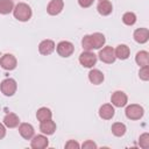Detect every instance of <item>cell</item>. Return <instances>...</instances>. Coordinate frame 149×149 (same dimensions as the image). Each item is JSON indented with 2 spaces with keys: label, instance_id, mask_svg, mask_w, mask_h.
Masks as SVG:
<instances>
[{
  "label": "cell",
  "instance_id": "obj_28",
  "mask_svg": "<svg viewBox=\"0 0 149 149\" xmlns=\"http://www.w3.org/2000/svg\"><path fill=\"white\" fill-rule=\"evenodd\" d=\"M139 77H140L142 80H144V81L149 80V68H148V65L141 66V69H140V71H139Z\"/></svg>",
  "mask_w": 149,
  "mask_h": 149
},
{
  "label": "cell",
  "instance_id": "obj_23",
  "mask_svg": "<svg viewBox=\"0 0 149 149\" xmlns=\"http://www.w3.org/2000/svg\"><path fill=\"white\" fill-rule=\"evenodd\" d=\"M111 130H112V133H113L114 136L121 137V136H123L126 134L127 128H126V125L125 123H122V122H115V123L112 125Z\"/></svg>",
  "mask_w": 149,
  "mask_h": 149
},
{
  "label": "cell",
  "instance_id": "obj_24",
  "mask_svg": "<svg viewBox=\"0 0 149 149\" xmlns=\"http://www.w3.org/2000/svg\"><path fill=\"white\" fill-rule=\"evenodd\" d=\"M14 9V2L13 0H0V14L6 15L13 12Z\"/></svg>",
  "mask_w": 149,
  "mask_h": 149
},
{
  "label": "cell",
  "instance_id": "obj_33",
  "mask_svg": "<svg viewBox=\"0 0 149 149\" xmlns=\"http://www.w3.org/2000/svg\"><path fill=\"white\" fill-rule=\"evenodd\" d=\"M99 1H104V0H99Z\"/></svg>",
  "mask_w": 149,
  "mask_h": 149
},
{
  "label": "cell",
  "instance_id": "obj_6",
  "mask_svg": "<svg viewBox=\"0 0 149 149\" xmlns=\"http://www.w3.org/2000/svg\"><path fill=\"white\" fill-rule=\"evenodd\" d=\"M99 58L101 62L106 63V64H112L115 62L116 57H115V52H114V49L112 47H105L102 49H100L99 51Z\"/></svg>",
  "mask_w": 149,
  "mask_h": 149
},
{
  "label": "cell",
  "instance_id": "obj_15",
  "mask_svg": "<svg viewBox=\"0 0 149 149\" xmlns=\"http://www.w3.org/2000/svg\"><path fill=\"white\" fill-rule=\"evenodd\" d=\"M97 10L100 15L102 16H107L112 13L113 10V5L109 0H104V1H99L98 6H97Z\"/></svg>",
  "mask_w": 149,
  "mask_h": 149
},
{
  "label": "cell",
  "instance_id": "obj_14",
  "mask_svg": "<svg viewBox=\"0 0 149 149\" xmlns=\"http://www.w3.org/2000/svg\"><path fill=\"white\" fill-rule=\"evenodd\" d=\"M114 107L111 104H105L99 108V116L104 120H111L114 116Z\"/></svg>",
  "mask_w": 149,
  "mask_h": 149
},
{
  "label": "cell",
  "instance_id": "obj_26",
  "mask_svg": "<svg viewBox=\"0 0 149 149\" xmlns=\"http://www.w3.org/2000/svg\"><path fill=\"white\" fill-rule=\"evenodd\" d=\"M139 146L142 149H148L149 148V134L148 133H143L142 135H140Z\"/></svg>",
  "mask_w": 149,
  "mask_h": 149
},
{
  "label": "cell",
  "instance_id": "obj_25",
  "mask_svg": "<svg viewBox=\"0 0 149 149\" xmlns=\"http://www.w3.org/2000/svg\"><path fill=\"white\" fill-rule=\"evenodd\" d=\"M122 22L126 26H133L136 22V15L133 12H126L122 15Z\"/></svg>",
  "mask_w": 149,
  "mask_h": 149
},
{
  "label": "cell",
  "instance_id": "obj_31",
  "mask_svg": "<svg viewBox=\"0 0 149 149\" xmlns=\"http://www.w3.org/2000/svg\"><path fill=\"white\" fill-rule=\"evenodd\" d=\"M93 1H94V0H78V3H79V6L83 7V8H88V7L92 6Z\"/></svg>",
  "mask_w": 149,
  "mask_h": 149
},
{
  "label": "cell",
  "instance_id": "obj_29",
  "mask_svg": "<svg viewBox=\"0 0 149 149\" xmlns=\"http://www.w3.org/2000/svg\"><path fill=\"white\" fill-rule=\"evenodd\" d=\"M79 143L74 140H69L66 143H65V148L66 149H79Z\"/></svg>",
  "mask_w": 149,
  "mask_h": 149
},
{
  "label": "cell",
  "instance_id": "obj_18",
  "mask_svg": "<svg viewBox=\"0 0 149 149\" xmlns=\"http://www.w3.org/2000/svg\"><path fill=\"white\" fill-rule=\"evenodd\" d=\"M20 123V119L15 113H7L3 116V125L8 128H15Z\"/></svg>",
  "mask_w": 149,
  "mask_h": 149
},
{
  "label": "cell",
  "instance_id": "obj_22",
  "mask_svg": "<svg viewBox=\"0 0 149 149\" xmlns=\"http://www.w3.org/2000/svg\"><path fill=\"white\" fill-rule=\"evenodd\" d=\"M52 116V112L48 108V107H41L37 112H36V119L42 122V121H45V120H50Z\"/></svg>",
  "mask_w": 149,
  "mask_h": 149
},
{
  "label": "cell",
  "instance_id": "obj_3",
  "mask_svg": "<svg viewBox=\"0 0 149 149\" xmlns=\"http://www.w3.org/2000/svg\"><path fill=\"white\" fill-rule=\"evenodd\" d=\"M17 84L13 78H6L0 84V90L6 97H12L16 92Z\"/></svg>",
  "mask_w": 149,
  "mask_h": 149
},
{
  "label": "cell",
  "instance_id": "obj_32",
  "mask_svg": "<svg viewBox=\"0 0 149 149\" xmlns=\"http://www.w3.org/2000/svg\"><path fill=\"white\" fill-rule=\"evenodd\" d=\"M6 136V128H5V125L0 123V140L3 139Z\"/></svg>",
  "mask_w": 149,
  "mask_h": 149
},
{
  "label": "cell",
  "instance_id": "obj_1",
  "mask_svg": "<svg viewBox=\"0 0 149 149\" xmlns=\"http://www.w3.org/2000/svg\"><path fill=\"white\" fill-rule=\"evenodd\" d=\"M13 14L16 20H19L21 22H26L31 17L33 12H31V8L29 5H27L24 2H19L13 9Z\"/></svg>",
  "mask_w": 149,
  "mask_h": 149
},
{
  "label": "cell",
  "instance_id": "obj_17",
  "mask_svg": "<svg viewBox=\"0 0 149 149\" xmlns=\"http://www.w3.org/2000/svg\"><path fill=\"white\" fill-rule=\"evenodd\" d=\"M40 130L45 135H52L56 132V123L51 119L42 121L40 125Z\"/></svg>",
  "mask_w": 149,
  "mask_h": 149
},
{
  "label": "cell",
  "instance_id": "obj_27",
  "mask_svg": "<svg viewBox=\"0 0 149 149\" xmlns=\"http://www.w3.org/2000/svg\"><path fill=\"white\" fill-rule=\"evenodd\" d=\"M81 45L84 48V50L86 51H91L93 49V45H92V42H91V37L90 35H85L81 40Z\"/></svg>",
  "mask_w": 149,
  "mask_h": 149
},
{
  "label": "cell",
  "instance_id": "obj_21",
  "mask_svg": "<svg viewBox=\"0 0 149 149\" xmlns=\"http://www.w3.org/2000/svg\"><path fill=\"white\" fill-rule=\"evenodd\" d=\"M135 62L140 66L149 65V54H148V51H144V50L139 51L135 56Z\"/></svg>",
  "mask_w": 149,
  "mask_h": 149
},
{
  "label": "cell",
  "instance_id": "obj_4",
  "mask_svg": "<svg viewBox=\"0 0 149 149\" xmlns=\"http://www.w3.org/2000/svg\"><path fill=\"white\" fill-rule=\"evenodd\" d=\"M56 50L61 57H70L74 51V45L69 41H61L57 44Z\"/></svg>",
  "mask_w": 149,
  "mask_h": 149
},
{
  "label": "cell",
  "instance_id": "obj_30",
  "mask_svg": "<svg viewBox=\"0 0 149 149\" xmlns=\"http://www.w3.org/2000/svg\"><path fill=\"white\" fill-rule=\"evenodd\" d=\"M81 147H83V149H97V144H95L93 141H91V140L85 141V142L81 144Z\"/></svg>",
  "mask_w": 149,
  "mask_h": 149
},
{
  "label": "cell",
  "instance_id": "obj_20",
  "mask_svg": "<svg viewBox=\"0 0 149 149\" xmlns=\"http://www.w3.org/2000/svg\"><path fill=\"white\" fill-rule=\"evenodd\" d=\"M114 52H115V57H116V58L123 61V59H127V58L129 57V55H130V49H129V47L126 45V44H119V45L115 48Z\"/></svg>",
  "mask_w": 149,
  "mask_h": 149
},
{
  "label": "cell",
  "instance_id": "obj_9",
  "mask_svg": "<svg viewBox=\"0 0 149 149\" xmlns=\"http://www.w3.org/2000/svg\"><path fill=\"white\" fill-rule=\"evenodd\" d=\"M55 48H56V45H55V42L52 40H43L38 44V51L43 56H48V55L52 54Z\"/></svg>",
  "mask_w": 149,
  "mask_h": 149
},
{
  "label": "cell",
  "instance_id": "obj_19",
  "mask_svg": "<svg viewBox=\"0 0 149 149\" xmlns=\"http://www.w3.org/2000/svg\"><path fill=\"white\" fill-rule=\"evenodd\" d=\"M90 37H91L93 49H100L101 47H104V44L106 42V38H105L104 34H101V33H93L92 35H90Z\"/></svg>",
  "mask_w": 149,
  "mask_h": 149
},
{
  "label": "cell",
  "instance_id": "obj_10",
  "mask_svg": "<svg viewBox=\"0 0 149 149\" xmlns=\"http://www.w3.org/2000/svg\"><path fill=\"white\" fill-rule=\"evenodd\" d=\"M64 7L63 0H50V2L47 6V12L49 15H58Z\"/></svg>",
  "mask_w": 149,
  "mask_h": 149
},
{
  "label": "cell",
  "instance_id": "obj_5",
  "mask_svg": "<svg viewBox=\"0 0 149 149\" xmlns=\"http://www.w3.org/2000/svg\"><path fill=\"white\" fill-rule=\"evenodd\" d=\"M79 63L84 68H93L97 63V55L85 50L79 55Z\"/></svg>",
  "mask_w": 149,
  "mask_h": 149
},
{
  "label": "cell",
  "instance_id": "obj_16",
  "mask_svg": "<svg viewBox=\"0 0 149 149\" xmlns=\"http://www.w3.org/2000/svg\"><path fill=\"white\" fill-rule=\"evenodd\" d=\"M104 79H105L104 73L100 70H98V69H92L88 72V80L93 85H100L104 81Z\"/></svg>",
  "mask_w": 149,
  "mask_h": 149
},
{
  "label": "cell",
  "instance_id": "obj_11",
  "mask_svg": "<svg viewBox=\"0 0 149 149\" xmlns=\"http://www.w3.org/2000/svg\"><path fill=\"white\" fill-rule=\"evenodd\" d=\"M19 133L24 140H30V139H33V136L35 134V130H34V127L30 123L23 122L19 126Z\"/></svg>",
  "mask_w": 149,
  "mask_h": 149
},
{
  "label": "cell",
  "instance_id": "obj_12",
  "mask_svg": "<svg viewBox=\"0 0 149 149\" xmlns=\"http://www.w3.org/2000/svg\"><path fill=\"white\" fill-rule=\"evenodd\" d=\"M48 144H49V141H48L47 136H44V135L33 136V140L30 142V147L33 149H44L48 147Z\"/></svg>",
  "mask_w": 149,
  "mask_h": 149
},
{
  "label": "cell",
  "instance_id": "obj_7",
  "mask_svg": "<svg viewBox=\"0 0 149 149\" xmlns=\"http://www.w3.org/2000/svg\"><path fill=\"white\" fill-rule=\"evenodd\" d=\"M0 65L3 70H7V71H12L16 68L17 65V61L15 58L14 55L12 54H5L1 58H0Z\"/></svg>",
  "mask_w": 149,
  "mask_h": 149
},
{
  "label": "cell",
  "instance_id": "obj_13",
  "mask_svg": "<svg viewBox=\"0 0 149 149\" xmlns=\"http://www.w3.org/2000/svg\"><path fill=\"white\" fill-rule=\"evenodd\" d=\"M133 36H134V40L137 43L143 44V43L148 42V40H149V30L147 28H137L134 31Z\"/></svg>",
  "mask_w": 149,
  "mask_h": 149
},
{
  "label": "cell",
  "instance_id": "obj_8",
  "mask_svg": "<svg viewBox=\"0 0 149 149\" xmlns=\"http://www.w3.org/2000/svg\"><path fill=\"white\" fill-rule=\"evenodd\" d=\"M111 102L115 107H123L128 102V97L123 91H115L112 93Z\"/></svg>",
  "mask_w": 149,
  "mask_h": 149
},
{
  "label": "cell",
  "instance_id": "obj_2",
  "mask_svg": "<svg viewBox=\"0 0 149 149\" xmlns=\"http://www.w3.org/2000/svg\"><path fill=\"white\" fill-rule=\"evenodd\" d=\"M125 113L129 120H140L144 114V109L142 106H140L137 104H132L126 107Z\"/></svg>",
  "mask_w": 149,
  "mask_h": 149
}]
</instances>
